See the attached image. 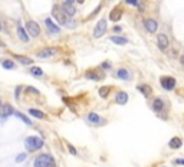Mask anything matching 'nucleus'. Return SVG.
I'll return each instance as SVG.
<instances>
[{"instance_id": "6", "label": "nucleus", "mask_w": 184, "mask_h": 167, "mask_svg": "<svg viewBox=\"0 0 184 167\" xmlns=\"http://www.w3.org/2000/svg\"><path fill=\"white\" fill-rule=\"evenodd\" d=\"M160 84L164 89L167 91H171V89L175 88V79L173 77H161L160 78Z\"/></svg>"}, {"instance_id": "25", "label": "nucleus", "mask_w": 184, "mask_h": 167, "mask_svg": "<svg viewBox=\"0 0 184 167\" xmlns=\"http://www.w3.org/2000/svg\"><path fill=\"white\" fill-rule=\"evenodd\" d=\"M109 91H111V88L109 87H102V88L99 89V95L102 97V98H107L109 94Z\"/></svg>"}, {"instance_id": "29", "label": "nucleus", "mask_w": 184, "mask_h": 167, "mask_svg": "<svg viewBox=\"0 0 184 167\" xmlns=\"http://www.w3.org/2000/svg\"><path fill=\"white\" fill-rule=\"evenodd\" d=\"M26 92H29V94H36V95L39 94V91L36 88H32V87H27V88H26Z\"/></svg>"}, {"instance_id": "12", "label": "nucleus", "mask_w": 184, "mask_h": 167, "mask_svg": "<svg viewBox=\"0 0 184 167\" xmlns=\"http://www.w3.org/2000/svg\"><path fill=\"white\" fill-rule=\"evenodd\" d=\"M56 52H58V48H46L43 51H40L38 56L39 58H49V56H53Z\"/></svg>"}, {"instance_id": "21", "label": "nucleus", "mask_w": 184, "mask_h": 167, "mask_svg": "<svg viewBox=\"0 0 184 167\" xmlns=\"http://www.w3.org/2000/svg\"><path fill=\"white\" fill-rule=\"evenodd\" d=\"M29 114H30L32 117H35V118H38V120H45V117H46L42 111L35 110V108H30V110H29Z\"/></svg>"}, {"instance_id": "15", "label": "nucleus", "mask_w": 184, "mask_h": 167, "mask_svg": "<svg viewBox=\"0 0 184 167\" xmlns=\"http://www.w3.org/2000/svg\"><path fill=\"white\" fill-rule=\"evenodd\" d=\"M137 89H138L140 92H142V95H144V97H150V95H151V92H152L151 87H150V85H147V84H141V85H138Z\"/></svg>"}, {"instance_id": "11", "label": "nucleus", "mask_w": 184, "mask_h": 167, "mask_svg": "<svg viewBox=\"0 0 184 167\" xmlns=\"http://www.w3.org/2000/svg\"><path fill=\"white\" fill-rule=\"evenodd\" d=\"M115 102L119 104V105L127 104V102H128V94H127V92H124V91H119L118 94L115 95Z\"/></svg>"}, {"instance_id": "8", "label": "nucleus", "mask_w": 184, "mask_h": 167, "mask_svg": "<svg viewBox=\"0 0 184 167\" xmlns=\"http://www.w3.org/2000/svg\"><path fill=\"white\" fill-rule=\"evenodd\" d=\"M13 112H14L13 107L9 105V104H4V105L0 107V118H7V117H10Z\"/></svg>"}, {"instance_id": "4", "label": "nucleus", "mask_w": 184, "mask_h": 167, "mask_svg": "<svg viewBox=\"0 0 184 167\" xmlns=\"http://www.w3.org/2000/svg\"><path fill=\"white\" fill-rule=\"evenodd\" d=\"M26 30L29 32V35H30L32 38H38V36L40 35V26L36 22H33V20H27V23H26Z\"/></svg>"}, {"instance_id": "2", "label": "nucleus", "mask_w": 184, "mask_h": 167, "mask_svg": "<svg viewBox=\"0 0 184 167\" xmlns=\"http://www.w3.org/2000/svg\"><path fill=\"white\" fill-rule=\"evenodd\" d=\"M35 167H55L56 163H55L53 157L49 156V154H40L35 158Z\"/></svg>"}, {"instance_id": "22", "label": "nucleus", "mask_w": 184, "mask_h": 167, "mask_svg": "<svg viewBox=\"0 0 184 167\" xmlns=\"http://www.w3.org/2000/svg\"><path fill=\"white\" fill-rule=\"evenodd\" d=\"M88 121L92 124H97V123H101V117L98 115V114H95V112H89L88 114Z\"/></svg>"}, {"instance_id": "9", "label": "nucleus", "mask_w": 184, "mask_h": 167, "mask_svg": "<svg viewBox=\"0 0 184 167\" xmlns=\"http://www.w3.org/2000/svg\"><path fill=\"white\" fill-rule=\"evenodd\" d=\"M157 45H158V48H160L161 51H165V49L168 48V38L162 33L158 35V36H157Z\"/></svg>"}, {"instance_id": "28", "label": "nucleus", "mask_w": 184, "mask_h": 167, "mask_svg": "<svg viewBox=\"0 0 184 167\" xmlns=\"http://www.w3.org/2000/svg\"><path fill=\"white\" fill-rule=\"evenodd\" d=\"M16 115H17V117H19V118H20V120H22V121H25V123L27 124V125H30V124H32V121H30V120H29V118H27V117H26V115H23L22 112H16Z\"/></svg>"}, {"instance_id": "23", "label": "nucleus", "mask_w": 184, "mask_h": 167, "mask_svg": "<svg viewBox=\"0 0 184 167\" xmlns=\"http://www.w3.org/2000/svg\"><path fill=\"white\" fill-rule=\"evenodd\" d=\"M111 42H114V43H117V45H125L128 42V39L122 38V36H111Z\"/></svg>"}, {"instance_id": "30", "label": "nucleus", "mask_w": 184, "mask_h": 167, "mask_svg": "<svg viewBox=\"0 0 184 167\" xmlns=\"http://www.w3.org/2000/svg\"><path fill=\"white\" fill-rule=\"evenodd\" d=\"M23 160H26V154H25V153H22V154H19V156L16 157V161H17V163H20Z\"/></svg>"}, {"instance_id": "39", "label": "nucleus", "mask_w": 184, "mask_h": 167, "mask_svg": "<svg viewBox=\"0 0 184 167\" xmlns=\"http://www.w3.org/2000/svg\"><path fill=\"white\" fill-rule=\"evenodd\" d=\"M0 107H1V101H0Z\"/></svg>"}, {"instance_id": "18", "label": "nucleus", "mask_w": 184, "mask_h": 167, "mask_svg": "<svg viewBox=\"0 0 184 167\" xmlns=\"http://www.w3.org/2000/svg\"><path fill=\"white\" fill-rule=\"evenodd\" d=\"M117 77L121 79H130L131 78V74L128 69H124V68H121V69H118L117 71Z\"/></svg>"}, {"instance_id": "31", "label": "nucleus", "mask_w": 184, "mask_h": 167, "mask_svg": "<svg viewBox=\"0 0 184 167\" xmlns=\"http://www.w3.org/2000/svg\"><path fill=\"white\" fill-rule=\"evenodd\" d=\"M68 150H69V151H71V154H74V156L78 154V153H76V148L72 144H68Z\"/></svg>"}, {"instance_id": "10", "label": "nucleus", "mask_w": 184, "mask_h": 167, "mask_svg": "<svg viewBox=\"0 0 184 167\" xmlns=\"http://www.w3.org/2000/svg\"><path fill=\"white\" fill-rule=\"evenodd\" d=\"M62 10L65 12V14L68 16V17L75 16V13H76V9L74 7V4H69V3H66V1L62 4Z\"/></svg>"}, {"instance_id": "16", "label": "nucleus", "mask_w": 184, "mask_h": 167, "mask_svg": "<svg viewBox=\"0 0 184 167\" xmlns=\"http://www.w3.org/2000/svg\"><path fill=\"white\" fill-rule=\"evenodd\" d=\"M45 25H46V27H48L52 33H59V27H58V26H56V25H55V23L52 22L49 17H48V19H45Z\"/></svg>"}, {"instance_id": "33", "label": "nucleus", "mask_w": 184, "mask_h": 167, "mask_svg": "<svg viewBox=\"0 0 184 167\" xmlns=\"http://www.w3.org/2000/svg\"><path fill=\"white\" fill-rule=\"evenodd\" d=\"M174 163H175V164H178V166H183V164H184V160H183V158H178V160H175Z\"/></svg>"}, {"instance_id": "37", "label": "nucleus", "mask_w": 184, "mask_h": 167, "mask_svg": "<svg viewBox=\"0 0 184 167\" xmlns=\"http://www.w3.org/2000/svg\"><path fill=\"white\" fill-rule=\"evenodd\" d=\"M0 48H4V43H3L1 40H0Z\"/></svg>"}, {"instance_id": "32", "label": "nucleus", "mask_w": 184, "mask_h": 167, "mask_svg": "<svg viewBox=\"0 0 184 167\" xmlns=\"http://www.w3.org/2000/svg\"><path fill=\"white\" fill-rule=\"evenodd\" d=\"M125 3H128L131 6H138V0H125Z\"/></svg>"}, {"instance_id": "26", "label": "nucleus", "mask_w": 184, "mask_h": 167, "mask_svg": "<svg viewBox=\"0 0 184 167\" xmlns=\"http://www.w3.org/2000/svg\"><path fill=\"white\" fill-rule=\"evenodd\" d=\"M30 72H32V75H36V77H42V75H43V71L39 67H33L32 69H30Z\"/></svg>"}, {"instance_id": "24", "label": "nucleus", "mask_w": 184, "mask_h": 167, "mask_svg": "<svg viewBox=\"0 0 184 167\" xmlns=\"http://www.w3.org/2000/svg\"><path fill=\"white\" fill-rule=\"evenodd\" d=\"M0 62H1V67L4 69H13L14 68V62L10 61V59H1Z\"/></svg>"}, {"instance_id": "19", "label": "nucleus", "mask_w": 184, "mask_h": 167, "mask_svg": "<svg viewBox=\"0 0 184 167\" xmlns=\"http://www.w3.org/2000/svg\"><path fill=\"white\" fill-rule=\"evenodd\" d=\"M170 147L171 148H180L181 145H183V141H181V138L180 137H173L171 140H170Z\"/></svg>"}, {"instance_id": "14", "label": "nucleus", "mask_w": 184, "mask_h": 167, "mask_svg": "<svg viewBox=\"0 0 184 167\" xmlns=\"http://www.w3.org/2000/svg\"><path fill=\"white\" fill-rule=\"evenodd\" d=\"M16 32H17V36H19V39H20L22 42H29V35H27V32L23 29L22 26H17Z\"/></svg>"}, {"instance_id": "7", "label": "nucleus", "mask_w": 184, "mask_h": 167, "mask_svg": "<svg viewBox=\"0 0 184 167\" xmlns=\"http://www.w3.org/2000/svg\"><path fill=\"white\" fill-rule=\"evenodd\" d=\"M144 26H145V29H147L150 33L157 32V29H158V23H157V20H155V19H152V17L145 19V20H144Z\"/></svg>"}, {"instance_id": "35", "label": "nucleus", "mask_w": 184, "mask_h": 167, "mask_svg": "<svg viewBox=\"0 0 184 167\" xmlns=\"http://www.w3.org/2000/svg\"><path fill=\"white\" fill-rule=\"evenodd\" d=\"M66 3H69V4H74L75 3V0H65Z\"/></svg>"}, {"instance_id": "1", "label": "nucleus", "mask_w": 184, "mask_h": 167, "mask_svg": "<svg viewBox=\"0 0 184 167\" xmlns=\"http://www.w3.org/2000/svg\"><path fill=\"white\" fill-rule=\"evenodd\" d=\"M43 140L40 138V137H36V135H30V137H27L26 138V141H25V145H26V148L27 150H30V151H36V150H40L42 147H43Z\"/></svg>"}, {"instance_id": "36", "label": "nucleus", "mask_w": 184, "mask_h": 167, "mask_svg": "<svg viewBox=\"0 0 184 167\" xmlns=\"http://www.w3.org/2000/svg\"><path fill=\"white\" fill-rule=\"evenodd\" d=\"M76 1H78V3H81V4H82V3H85V0H76Z\"/></svg>"}, {"instance_id": "5", "label": "nucleus", "mask_w": 184, "mask_h": 167, "mask_svg": "<svg viewBox=\"0 0 184 167\" xmlns=\"http://www.w3.org/2000/svg\"><path fill=\"white\" fill-rule=\"evenodd\" d=\"M105 30H107V20H105V19H101V20L97 23L95 29H94V38L98 39V38L104 36Z\"/></svg>"}, {"instance_id": "38", "label": "nucleus", "mask_w": 184, "mask_h": 167, "mask_svg": "<svg viewBox=\"0 0 184 167\" xmlns=\"http://www.w3.org/2000/svg\"><path fill=\"white\" fill-rule=\"evenodd\" d=\"M0 32H1V22H0Z\"/></svg>"}, {"instance_id": "3", "label": "nucleus", "mask_w": 184, "mask_h": 167, "mask_svg": "<svg viewBox=\"0 0 184 167\" xmlns=\"http://www.w3.org/2000/svg\"><path fill=\"white\" fill-rule=\"evenodd\" d=\"M52 14H53V17L56 19V22L59 23V25H68V16L65 14V12L62 10V7L53 6Z\"/></svg>"}, {"instance_id": "13", "label": "nucleus", "mask_w": 184, "mask_h": 167, "mask_svg": "<svg viewBox=\"0 0 184 167\" xmlns=\"http://www.w3.org/2000/svg\"><path fill=\"white\" fill-rule=\"evenodd\" d=\"M121 16H122V10H121V7H115V9H112V10H111L109 19H111L112 22H117V20L121 19Z\"/></svg>"}, {"instance_id": "20", "label": "nucleus", "mask_w": 184, "mask_h": 167, "mask_svg": "<svg viewBox=\"0 0 184 167\" xmlns=\"http://www.w3.org/2000/svg\"><path fill=\"white\" fill-rule=\"evenodd\" d=\"M13 58L14 59H17L20 64H23V65H30V64H33V61L30 59V58H27V56H22V55H13Z\"/></svg>"}, {"instance_id": "34", "label": "nucleus", "mask_w": 184, "mask_h": 167, "mask_svg": "<svg viewBox=\"0 0 184 167\" xmlns=\"http://www.w3.org/2000/svg\"><path fill=\"white\" fill-rule=\"evenodd\" d=\"M114 32H121V26H114Z\"/></svg>"}, {"instance_id": "17", "label": "nucleus", "mask_w": 184, "mask_h": 167, "mask_svg": "<svg viewBox=\"0 0 184 167\" xmlns=\"http://www.w3.org/2000/svg\"><path fill=\"white\" fill-rule=\"evenodd\" d=\"M164 108V101L161 98H155V100L152 101V110L157 112H160Z\"/></svg>"}, {"instance_id": "27", "label": "nucleus", "mask_w": 184, "mask_h": 167, "mask_svg": "<svg viewBox=\"0 0 184 167\" xmlns=\"http://www.w3.org/2000/svg\"><path fill=\"white\" fill-rule=\"evenodd\" d=\"M85 77H87L88 79H95V81H98V79H99V77H98L97 74H95V71H88L87 74H85Z\"/></svg>"}]
</instances>
